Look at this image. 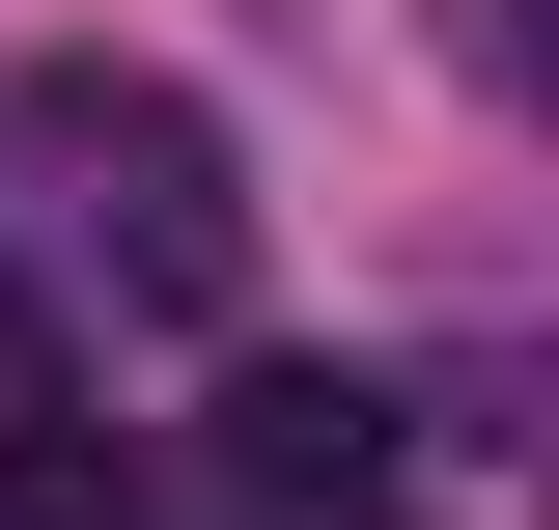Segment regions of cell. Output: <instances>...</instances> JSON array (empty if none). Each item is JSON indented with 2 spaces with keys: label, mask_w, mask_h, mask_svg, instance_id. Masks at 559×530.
<instances>
[{
  "label": "cell",
  "mask_w": 559,
  "mask_h": 530,
  "mask_svg": "<svg viewBox=\"0 0 559 530\" xmlns=\"http://www.w3.org/2000/svg\"><path fill=\"white\" fill-rule=\"evenodd\" d=\"M224 474H252V503H364V474H392V392H364V363H252V392H224Z\"/></svg>",
  "instance_id": "2"
},
{
  "label": "cell",
  "mask_w": 559,
  "mask_h": 530,
  "mask_svg": "<svg viewBox=\"0 0 559 530\" xmlns=\"http://www.w3.org/2000/svg\"><path fill=\"white\" fill-rule=\"evenodd\" d=\"M0 140H28V196H84V224H112V279H140V308H252V196H224V112H197V84L57 57V84H0Z\"/></svg>",
  "instance_id": "1"
},
{
  "label": "cell",
  "mask_w": 559,
  "mask_h": 530,
  "mask_svg": "<svg viewBox=\"0 0 559 530\" xmlns=\"http://www.w3.org/2000/svg\"><path fill=\"white\" fill-rule=\"evenodd\" d=\"M0 530H140V474L84 447V419H28V447H0Z\"/></svg>",
  "instance_id": "3"
},
{
  "label": "cell",
  "mask_w": 559,
  "mask_h": 530,
  "mask_svg": "<svg viewBox=\"0 0 559 530\" xmlns=\"http://www.w3.org/2000/svg\"><path fill=\"white\" fill-rule=\"evenodd\" d=\"M0 392H28V308H0Z\"/></svg>",
  "instance_id": "4"
}]
</instances>
